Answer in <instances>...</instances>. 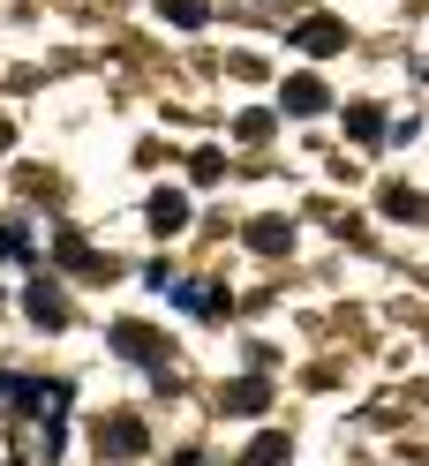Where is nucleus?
Listing matches in <instances>:
<instances>
[{
    "label": "nucleus",
    "mask_w": 429,
    "mask_h": 466,
    "mask_svg": "<svg viewBox=\"0 0 429 466\" xmlns=\"http://www.w3.org/2000/svg\"><path fill=\"white\" fill-rule=\"evenodd\" d=\"M347 128H354V136H362V143H369V136H377V128H384V121H377V106H354V113H347Z\"/></svg>",
    "instance_id": "6e6552de"
},
{
    "label": "nucleus",
    "mask_w": 429,
    "mask_h": 466,
    "mask_svg": "<svg viewBox=\"0 0 429 466\" xmlns=\"http://www.w3.org/2000/svg\"><path fill=\"white\" fill-rule=\"evenodd\" d=\"M166 15L174 23H204V0H166Z\"/></svg>",
    "instance_id": "1a4fd4ad"
},
{
    "label": "nucleus",
    "mask_w": 429,
    "mask_h": 466,
    "mask_svg": "<svg viewBox=\"0 0 429 466\" xmlns=\"http://www.w3.org/2000/svg\"><path fill=\"white\" fill-rule=\"evenodd\" d=\"M294 46H301V53H339V46H347V31H339L332 15H309L301 31H294Z\"/></svg>",
    "instance_id": "f257e3e1"
},
{
    "label": "nucleus",
    "mask_w": 429,
    "mask_h": 466,
    "mask_svg": "<svg viewBox=\"0 0 429 466\" xmlns=\"http://www.w3.org/2000/svg\"><path fill=\"white\" fill-rule=\"evenodd\" d=\"M249 459H256V466H286V436H256Z\"/></svg>",
    "instance_id": "0eeeda50"
},
{
    "label": "nucleus",
    "mask_w": 429,
    "mask_h": 466,
    "mask_svg": "<svg viewBox=\"0 0 429 466\" xmlns=\"http://www.w3.org/2000/svg\"><path fill=\"white\" fill-rule=\"evenodd\" d=\"M106 444H113V451H143V429H136V421H113Z\"/></svg>",
    "instance_id": "423d86ee"
},
{
    "label": "nucleus",
    "mask_w": 429,
    "mask_h": 466,
    "mask_svg": "<svg viewBox=\"0 0 429 466\" xmlns=\"http://www.w3.org/2000/svg\"><path fill=\"white\" fill-rule=\"evenodd\" d=\"M31 316H38V324H68V301H61V286H53V279L31 286Z\"/></svg>",
    "instance_id": "7ed1b4c3"
},
{
    "label": "nucleus",
    "mask_w": 429,
    "mask_h": 466,
    "mask_svg": "<svg viewBox=\"0 0 429 466\" xmlns=\"http://www.w3.org/2000/svg\"><path fill=\"white\" fill-rule=\"evenodd\" d=\"M151 226H158V233H181V226H189V196L158 188V196H151Z\"/></svg>",
    "instance_id": "f03ea898"
},
{
    "label": "nucleus",
    "mask_w": 429,
    "mask_h": 466,
    "mask_svg": "<svg viewBox=\"0 0 429 466\" xmlns=\"http://www.w3.org/2000/svg\"><path fill=\"white\" fill-rule=\"evenodd\" d=\"M226 406H234V414H256V406H264V384H256V376H249V384H234V391H226Z\"/></svg>",
    "instance_id": "39448f33"
},
{
    "label": "nucleus",
    "mask_w": 429,
    "mask_h": 466,
    "mask_svg": "<svg viewBox=\"0 0 429 466\" xmlns=\"http://www.w3.org/2000/svg\"><path fill=\"white\" fill-rule=\"evenodd\" d=\"M324 106V83L317 76H294V83H286V113H317Z\"/></svg>",
    "instance_id": "20e7f679"
}]
</instances>
